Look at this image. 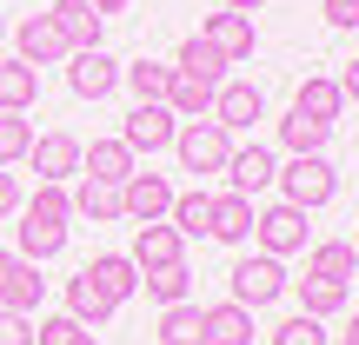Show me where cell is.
Segmentation results:
<instances>
[{"label": "cell", "instance_id": "obj_1", "mask_svg": "<svg viewBox=\"0 0 359 345\" xmlns=\"http://www.w3.org/2000/svg\"><path fill=\"white\" fill-rule=\"evenodd\" d=\"M67 219H74V199H67V186H47L40 179V192L20 206V259H53L67 246Z\"/></svg>", "mask_w": 359, "mask_h": 345}, {"label": "cell", "instance_id": "obj_2", "mask_svg": "<svg viewBox=\"0 0 359 345\" xmlns=\"http://www.w3.org/2000/svg\"><path fill=\"white\" fill-rule=\"evenodd\" d=\"M273 179H280L286 206H299V213H320V206H333V192H339V173H333L326 153H293Z\"/></svg>", "mask_w": 359, "mask_h": 345}, {"label": "cell", "instance_id": "obj_3", "mask_svg": "<svg viewBox=\"0 0 359 345\" xmlns=\"http://www.w3.org/2000/svg\"><path fill=\"white\" fill-rule=\"evenodd\" d=\"M173 153H180V167H187V173H226V160H233V133L219 127V120H180Z\"/></svg>", "mask_w": 359, "mask_h": 345}, {"label": "cell", "instance_id": "obj_4", "mask_svg": "<svg viewBox=\"0 0 359 345\" xmlns=\"http://www.w3.org/2000/svg\"><path fill=\"white\" fill-rule=\"evenodd\" d=\"M226 279H233V306H246V312L273 306V299L286 293V266H280V259H266V253L240 259V266H233Z\"/></svg>", "mask_w": 359, "mask_h": 345}, {"label": "cell", "instance_id": "obj_5", "mask_svg": "<svg viewBox=\"0 0 359 345\" xmlns=\"http://www.w3.org/2000/svg\"><path fill=\"white\" fill-rule=\"evenodd\" d=\"M67 87H74V100H107V93L120 87V60H114L107 47L67 53Z\"/></svg>", "mask_w": 359, "mask_h": 345}, {"label": "cell", "instance_id": "obj_6", "mask_svg": "<svg viewBox=\"0 0 359 345\" xmlns=\"http://www.w3.org/2000/svg\"><path fill=\"white\" fill-rule=\"evenodd\" d=\"M253 239H259V253L266 259H286V253H299L306 246V213L299 206H266V213H253Z\"/></svg>", "mask_w": 359, "mask_h": 345}, {"label": "cell", "instance_id": "obj_7", "mask_svg": "<svg viewBox=\"0 0 359 345\" xmlns=\"http://www.w3.org/2000/svg\"><path fill=\"white\" fill-rule=\"evenodd\" d=\"M67 53H74V47H67V34L47 20V13H27V20L13 27V60H27L34 73L53 66V60H67Z\"/></svg>", "mask_w": 359, "mask_h": 345}, {"label": "cell", "instance_id": "obj_8", "mask_svg": "<svg viewBox=\"0 0 359 345\" xmlns=\"http://www.w3.org/2000/svg\"><path fill=\"white\" fill-rule=\"evenodd\" d=\"M206 120H219L226 133H246L253 120H266V93L253 87V80H219L213 87V113Z\"/></svg>", "mask_w": 359, "mask_h": 345}, {"label": "cell", "instance_id": "obj_9", "mask_svg": "<svg viewBox=\"0 0 359 345\" xmlns=\"http://www.w3.org/2000/svg\"><path fill=\"white\" fill-rule=\"evenodd\" d=\"M27 167L47 179V186H67V179L80 173V140H74V133H34V146H27Z\"/></svg>", "mask_w": 359, "mask_h": 345}, {"label": "cell", "instance_id": "obj_10", "mask_svg": "<svg viewBox=\"0 0 359 345\" xmlns=\"http://www.w3.org/2000/svg\"><path fill=\"white\" fill-rule=\"evenodd\" d=\"M167 206H173L167 173H133V179H120V213H127V219L154 226V219H167Z\"/></svg>", "mask_w": 359, "mask_h": 345}, {"label": "cell", "instance_id": "obj_11", "mask_svg": "<svg viewBox=\"0 0 359 345\" xmlns=\"http://www.w3.org/2000/svg\"><path fill=\"white\" fill-rule=\"evenodd\" d=\"M200 34L213 40L219 53H226V66H233V60H253V47H259L253 13H226V7H219V13H206V20H200Z\"/></svg>", "mask_w": 359, "mask_h": 345}, {"label": "cell", "instance_id": "obj_12", "mask_svg": "<svg viewBox=\"0 0 359 345\" xmlns=\"http://www.w3.org/2000/svg\"><path fill=\"white\" fill-rule=\"evenodd\" d=\"M173 133H180V120L167 113V106H133V113H127V127H120V140H127L133 153H167V146H173Z\"/></svg>", "mask_w": 359, "mask_h": 345}, {"label": "cell", "instance_id": "obj_13", "mask_svg": "<svg viewBox=\"0 0 359 345\" xmlns=\"http://www.w3.org/2000/svg\"><path fill=\"white\" fill-rule=\"evenodd\" d=\"M40 266L34 259H20V253H0V306L7 312H34L40 306Z\"/></svg>", "mask_w": 359, "mask_h": 345}, {"label": "cell", "instance_id": "obj_14", "mask_svg": "<svg viewBox=\"0 0 359 345\" xmlns=\"http://www.w3.org/2000/svg\"><path fill=\"white\" fill-rule=\"evenodd\" d=\"M133 266L140 272H160V266H180V259H187V239H180V232L167 226V219H154V226H140L133 232Z\"/></svg>", "mask_w": 359, "mask_h": 345}, {"label": "cell", "instance_id": "obj_15", "mask_svg": "<svg viewBox=\"0 0 359 345\" xmlns=\"http://www.w3.org/2000/svg\"><path fill=\"white\" fill-rule=\"evenodd\" d=\"M206 239H219V246H246V239H253V199H240V192H213Z\"/></svg>", "mask_w": 359, "mask_h": 345}, {"label": "cell", "instance_id": "obj_16", "mask_svg": "<svg viewBox=\"0 0 359 345\" xmlns=\"http://www.w3.org/2000/svg\"><path fill=\"white\" fill-rule=\"evenodd\" d=\"M80 272H87V279L100 286V293L114 299V306H127V299L140 293V266H133L127 253H93V259H87Z\"/></svg>", "mask_w": 359, "mask_h": 345}, {"label": "cell", "instance_id": "obj_17", "mask_svg": "<svg viewBox=\"0 0 359 345\" xmlns=\"http://www.w3.org/2000/svg\"><path fill=\"white\" fill-rule=\"evenodd\" d=\"M273 153L266 146H233V160H226V192H240V199H253V192H266L273 186Z\"/></svg>", "mask_w": 359, "mask_h": 345}, {"label": "cell", "instance_id": "obj_18", "mask_svg": "<svg viewBox=\"0 0 359 345\" xmlns=\"http://www.w3.org/2000/svg\"><path fill=\"white\" fill-rule=\"evenodd\" d=\"M133 146L127 140H93V146H80V173L87 179H107V186H120V179H133L140 167H133Z\"/></svg>", "mask_w": 359, "mask_h": 345}, {"label": "cell", "instance_id": "obj_19", "mask_svg": "<svg viewBox=\"0 0 359 345\" xmlns=\"http://www.w3.org/2000/svg\"><path fill=\"white\" fill-rule=\"evenodd\" d=\"M47 20L67 34V47H74V53H80V47H100V34H107V20L93 13V0H53Z\"/></svg>", "mask_w": 359, "mask_h": 345}, {"label": "cell", "instance_id": "obj_20", "mask_svg": "<svg viewBox=\"0 0 359 345\" xmlns=\"http://www.w3.org/2000/svg\"><path fill=\"white\" fill-rule=\"evenodd\" d=\"M293 113L326 120V127H333V120L346 113V93H339V80H333V73H306V80H299V93H293Z\"/></svg>", "mask_w": 359, "mask_h": 345}, {"label": "cell", "instance_id": "obj_21", "mask_svg": "<svg viewBox=\"0 0 359 345\" xmlns=\"http://www.w3.org/2000/svg\"><path fill=\"white\" fill-rule=\"evenodd\" d=\"M114 312H120V306H114V299H107L100 286L87 279V272H74V279H67V319H80V325L93 332V325H107Z\"/></svg>", "mask_w": 359, "mask_h": 345}, {"label": "cell", "instance_id": "obj_22", "mask_svg": "<svg viewBox=\"0 0 359 345\" xmlns=\"http://www.w3.org/2000/svg\"><path fill=\"white\" fill-rule=\"evenodd\" d=\"M173 73H193V80H213L219 87V80H226V53H219L206 34H187L180 53H173Z\"/></svg>", "mask_w": 359, "mask_h": 345}, {"label": "cell", "instance_id": "obj_23", "mask_svg": "<svg viewBox=\"0 0 359 345\" xmlns=\"http://www.w3.org/2000/svg\"><path fill=\"white\" fill-rule=\"evenodd\" d=\"M299 299V312L306 319H333L339 306H346V279H320V272H306V279H286Z\"/></svg>", "mask_w": 359, "mask_h": 345}, {"label": "cell", "instance_id": "obj_24", "mask_svg": "<svg viewBox=\"0 0 359 345\" xmlns=\"http://www.w3.org/2000/svg\"><path fill=\"white\" fill-rule=\"evenodd\" d=\"M34 100H40V73L7 53V60H0V113H27Z\"/></svg>", "mask_w": 359, "mask_h": 345}, {"label": "cell", "instance_id": "obj_25", "mask_svg": "<svg viewBox=\"0 0 359 345\" xmlns=\"http://www.w3.org/2000/svg\"><path fill=\"white\" fill-rule=\"evenodd\" d=\"M160 345H206V306H160Z\"/></svg>", "mask_w": 359, "mask_h": 345}, {"label": "cell", "instance_id": "obj_26", "mask_svg": "<svg viewBox=\"0 0 359 345\" xmlns=\"http://www.w3.org/2000/svg\"><path fill=\"white\" fill-rule=\"evenodd\" d=\"M67 199H74V213L93 219V226H107V219H127V213H120V186H107V179H87V173H80V186L67 192Z\"/></svg>", "mask_w": 359, "mask_h": 345}, {"label": "cell", "instance_id": "obj_27", "mask_svg": "<svg viewBox=\"0 0 359 345\" xmlns=\"http://www.w3.org/2000/svg\"><path fill=\"white\" fill-rule=\"evenodd\" d=\"M167 113H173V120H206V113H213V80L173 73V80H167Z\"/></svg>", "mask_w": 359, "mask_h": 345}, {"label": "cell", "instance_id": "obj_28", "mask_svg": "<svg viewBox=\"0 0 359 345\" xmlns=\"http://www.w3.org/2000/svg\"><path fill=\"white\" fill-rule=\"evenodd\" d=\"M206 345H253V312L246 306H206Z\"/></svg>", "mask_w": 359, "mask_h": 345}, {"label": "cell", "instance_id": "obj_29", "mask_svg": "<svg viewBox=\"0 0 359 345\" xmlns=\"http://www.w3.org/2000/svg\"><path fill=\"white\" fill-rule=\"evenodd\" d=\"M120 80L133 87V106H167V80H173V66H160V60H133V66H120Z\"/></svg>", "mask_w": 359, "mask_h": 345}, {"label": "cell", "instance_id": "obj_30", "mask_svg": "<svg viewBox=\"0 0 359 345\" xmlns=\"http://www.w3.org/2000/svg\"><path fill=\"white\" fill-rule=\"evenodd\" d=\"M206 213H213V192H173V206H167V226L180 232V239H200L206 232Z\"/></svg>", "mask_w": 359, "mask_h": 345}, {"label": "cell", "instance_id": "obj_31", "mask_svg": "<svg viewBox=\"0 0 359 345\" xmlns=\"http://www.w3.org/2000/svg\"><path fill=\"white\" fill-rule=\"evenodd\" d=\"M326 140H333L326 120H306V113H286L280 120V146H286V153H326Z\"/></svg>", "mask_w": 359, "mask_h": 345}, {"label": "cell", "instance_id": "obj_32", "mask_svg": "<svg viewBox=\"0 0 359 345\" xmlns=\"http://www.w3.org/2000/svg\"><path fill=\"white\" fill-rule=\"evenodd\" d=\"M306 272H320V279H353V272H359L353 239H320V246H313V259H306Z\"/></svg>", "mask_w": 359, "mask_h": 345}, {"label": "cell", "instance_id": "obj_33", "mask_svg": "<svg viewBox=\"0 0 359 345\" xmlns=\"http://www.w3.org/2000/svg\"><path fill=\"white\" fill-rule=\"evenodd\" d=\"M140 286H147V299H154V306H180V299H187V286H193V272H187V259H180V266L140 272Z\"/></svg>", "mask_w": 359, "mask_h": 345}, {"label": "cell", "instance_id": "obj_34", "mask_svg": "<svg viewBox=\"0 0 359 345\" xmlns=\"http://www.w3.org/2000/svg\"><path fill=\"white\" fill-rule=\"evenodd\" d=\"M27 146H34V127H27V113H0V167H20Z\"/></svg>", "mask_w": 359, "mask_h": 345}, {"label": "cell", "instance_id": "obj_35", "mask_svg": "<svg viewBox=\"0 0 359 345\" xmlns=\"http://www.w3.org/2000/svg\"><path fill=\"white\" fill-rule=\"evenodd\" d=\"M273 345H326V332H320V319L293 312V319H280V325H273Z\"/></svg>", "mask_w": 359, "mask_h": 345}, {"label": "cell", "instance_id": "obj_36", "mask_svg": "<svg viewBox=\"0 0 359 345\" xmlns=\"http://www.w3.org/2000/svg\"><path fill=\"white\" fill-rule=\"evenodd\" d=\"M74 332H80V319H67V312H53V319H40V325H34V345H67Z\"/></svg>", "mask_w": 359, "mask_h": 345}, {"label": "cell", "instance_id": "obj_37", "mask_svg": "<svg viewBox=\"0 0 359 345\" xmlns=\"http://www.w3.org/2000/svg\"><path fill=\"white\" fill-rule=\"evenodd\" d=\"M0 345H34V319H27V312H7V306H0Z\"/></svg>", "mask_w": 359, "mask_h": 345}, {"label": "cell", "instance_id": "obj_38", "mask_svg": "<svg viewBox=\"0 0 359 345\" xmlns=\"http://www.w3.org/2000/svg\"><path fill=\"white\" fill-rule=\"evenodd\" d=\"M320 13H326V27H339V34L359 27V0H320Z\"/></svg>", "mask_w": 359, "mask_h": 345}, {"label": "cell", "instance_id": "obj_39", "mask_svg": "<svg viewBox=\"0 0 359 345\" xmlns=\"http://www.w3.org/2000/svg\"><path fill=\"white\" fill-rule=\"evenodd\" d=\"M7 213H20V186H13L7 167H0V219H7Z\"/></svg>", "mask_w": 359, "mask_h": 345}, {"label": "cell", "instance_id": "obj_40", "mask_svg": "<svg viewBox=\"0 0 359 345\" xmlns=\"http://www.w3.org/2000/svg\"><path fill=\"white\" fill-rule=\"evenodd\" d=\"M339 93H346V100H359V60H346V73H339Z\"/></svg>", "mask_w": 359, "mask_h": 345}, {"label": "cell", "instance_id": "obj_41", "mask_svg": "<svg viewBox=\"0 0 359 345\" xmlns=\"http://www.w3.org/2000/svg\"><path fill=\"white\" fill-rule=\"evenodd\" d=\"M226 13H253V7H266V0H219Z\"/></svg>", "mask_w": 359, "mask_h": 345}, {"label": "cell", "instance_id": "obj_42", "mask_svg": "<svg viewBox=\"0 0 359 345\" xmlns=\"http://www.w3.org/2000/svg\"><path fill=\"white\" fill-rule=\"evenodd\" d=\"M120 7H127V0H93V13H100V20H107V13H120Z\"/></svg>", "mask_w": 359, "mask_h": 345}, {"label": "cell", "instance_id": "obj_43", "mask_svg": "<svg viewBox=\"0 0 359 345\" xmlns=\"http://www.w3.org/2000/svg\"><path fill=\"white\" fill-rule=\"evenodd\" d=\"M67 345H100V332H87V325H80V332H74V339H67Z\"/></svg>", "mask_w": 359, "mask_h": 345}, {"label": "cell", "instance_id": "obj_44", "mask_svg": "<svg viewBox=\"0 0 359 345\" xmlns=\"http://www.w3.org/2000/svg\"><path fill=\"white\" fill-rule=\"evenodd\" d=\"M339 345H359V319H353V325H346V332H339Z\"/></svg>", "mask_w": 359, "mask_h": 345}, {"label": "cell", "instance_id": "obj_45", "mask_svg": "<svg viewBox=\"0 0 359 345\" xmlns=\"http://www.w3.org/2000/svg\"><path fill=\"white\" fill-rule=\"evenodd\" d=\"M0 40H7V13H0Z\"/></svg>", "mask_w": 359, "mask_h": 345}, {"label": "cell", "instance_id": "obj_46", "mask_svg": "<svg viewBox=\"0 0 359 345\" xmlns=\"http://www.w3.org/2000/svg\"><path fill=\"white\" fill-rule=\"evenodd\" d=\"M353 253H359V239H353Z\"/></svg>", "mask_w": 359, "mask_h": 345}]
</instances>
